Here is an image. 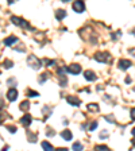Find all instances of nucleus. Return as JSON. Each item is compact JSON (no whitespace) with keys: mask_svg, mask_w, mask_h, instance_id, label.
<instances>
[{"mask_svg":"<svg viewBox=\"0 0 135 151\" xmlns=\"http://www.w3.org/2000/svg\"><path fill=\"white\" fill-rule=\"evenodd\" d=\"M131 132H132V136H135V128H134V130L131 131Z\"/></svg>","mask_w":135,"mask_h":151,"instance_id":"obj_29","label":"nucleus"},{"mask_svg":"<svg viewBox=\"0 0 135 151\" xmlns=\"http://www.w3.org/2000/svg\"><path fill=\"white\" fill-rule=\"evenodd\" d=\"M27 138H29V140L31 143H34L37 140V135H31V132H27Z\"/></svg>","mask_w":135,"mask_h":151,"instance_id":"obj_19","label":"nucleus"},{"mask_svg":"<svg viewBox=\"0 0 135 151\" xmlns=\"http://www.w3.org/2000/svg\"><path fill=\"white\" fill-rule=\"evenodd\" d=\"M107 136V132H101L100 133V138H105Z\"/></svg>","mask_w":135,"mask_h":151,"instance_id":"obj_26","label":"nucleus"},{"mask_svg":"<svg viewBox=\"0 0 135 151\" xmlns=\"http://www.w3.org/2000/svg\"><path fill=\"white\" fill-rule=\"evenodd\" d=\"M73 10H75L76 12H78V14L84 12V10H85L84 1H75V3H73Z\"/></svg>","mask_w":135,"mask_h":151,"instance_id":"obj_5","label":"nucleus"},{"mask_svg":"<svg viewBox=\"0 0 135 151\" xmlns=\"http://www.w3.org/2000/svg\"><path fill=\"white\" fill-rule=\"evenodd\" d=\"M66 101L69 103V104H72V105H77V107L81 104V101H80L78 98L73 97V96H69V97H66Z\"/></svg>","mask_w":135,"mask_h":151,"instance_id":"obj_10","label":"nucleus"},{"mask_svg":"<svg viewBox=\"0 0 135 151\" xmlns=\"http://www.w3.org/2000/svg\"><path fill=\"white\" fill-rule=\"evenodd\" d=\"M65 16H66V12H65L64 10H57V12H56V18H57L58 20H62Z\"/></svg>","mask_w":135,"mask_h":151,"instance_id":"obj_13","label":"nucleus"},{"mask_svg":"<svg viewBox=\"0 0 135 151\" xmlns=\"http://www.w3.org/2000/svg\"><path fill=\"white\" fill-rule=\"evenodd\" d=\"M117 65H119V69L126 70V69H128V67L131 66V61H130V60H120Z\"/></svg>","mask_w":135,"mask_h":151,"instance_id":"obj_7","label":"nucleus"},{"mask_svg":"<svg viewBox=\"0 0 135 151\" xmlns=\"http://www.w3.org/2000/svg\"><path fill=\"white\" fill-rule=\"evenodd\" d=\"M42 148H43L45 151H54L53 146H51L49 142H42Z\"/></svg>","mask_w":135,"mask_h":151,"instance_id":"obj_14","label":"nucleus"},{"mask_svg":"<svg viewBox=\"0 0 135 151\" xmlns=\"http://www.w3.org/2000/svg\"><path fill=\"white\" fill-rule=\"evenodd\" d=\"M1 151H8V147H7V146H6V147H4L3 150H1Z\"/></svg>","mask_w":135,"mask_h":151,"instance_id":"obj_28","label":"nucleus"},{"mask_svg":"<svg viewBox=\"0 0 135 151\" xmlns=\"http://www.w3.org/2000/svg\"><path fill=\"white\" fill-rule=\"evenodd\" d=\"M131 119H132V120H135V108H132V109H131Z\"/></svg>","mask_w":135,"mask_h":151,"instance_id":"obj_25","label":"nucleus"},{"mask_svg":"<svg viewBox=\"0 0 135 151\" xmlns=\"http://www.w3.org/2000/svg\"><path fill=\"white\" fill-rule=\"evenodd\" d=\"M95 151H110V148L107 146H103V144H99V146L95 147Z\"/></svg>","mask_w":135,"mask_h":151,"instance_id":"obj_17","label":"nucleus"},{"mask_svg":"<svg viewBox=\"0 0 135 151\" xmlns=\"http://www.w3.org/2000/svg\"><path fill=\"white\" fill-rule=\"evenodd\" d=\"M27 62H29L30 66L34 67L35 70H38L39 67H41V65H42V63H41V61H39L35 55H29V58H27Z\"/></svg>","mask_w":135,"mask_h":151,"instance_id":"obj_2","label":"nucleus"},{"mask_svg":"<svg viewBox=\"0 0 135 151\" xmlns=\"http://www.w3.org/2000/svg\"><path fill=\"white\" fill-rule=\"evenodd\" d=\"M3 66H4V67H7V69H8V67H11V66H12V61L6 60V61H4V63H3Z\"/></svg>","mask_w":135,"mask_h":151,"instance_id":"obj_20","label":"nucleus"},{"mask_svg":"<svg viewBox=\"0 0 135 151\" xmlns=\"http://www.w3.org/2000/svg\"><path fill=\"white\" fill-rule=\"evenodd\" d=\"M7 130L10 131L11 133H15V132H16V127H15V126H8V127H7Z\"/></svg>","mask_w":135,"mask_h":151,"instance_id":"obj_21","label":"nucleus"},{"mask_svg":"<svg viewBox=\"0 0 135 151\" xmlns=\"http://www.w3.org/2000/svg\"><path fill=\"white\" fill-rule=\"evenodd\" d=\"M20 122H22V124H23L25 127H29L30 123H31V116H30L29 113H27V115H25L23 117H22Z\"/></svg>","mask_w":135,"mask_h":151,"instance_id":"obj_11","label":"nucleus"},{"mask_svg":"<svg viewBox=\"0 0 135 151\" xmlns=\"http://www.w3.org/2000/svg\"><path fill=\"white\" fill-rule=\"evenodd\" d=\"M29 107H30L29 100H26V101H23L20 104V109H22V111H27V109H29Z\"/></svg>","mask_w":135,"mask_h":151,"instance_id":"obj_16","label":"nucleus"},{"mask_svg":"<svg viewBox=\"0 0 135 151\" xmlns=\"http://www.w3.org/2000/svg\"><path fill=\"white\" fill-rule=\"evenodd\" d=\"M95 60L99 62H108L110 61V54L108 53H96L95 54Z\"/></svg>","mask_w":135,"mask_h":151,"instance_id":"obj_3","label":"nucleus"},{"mask_svg":"<svg viewBox=\"0 0 135 151\" xmlns=\"http://www.w3.org/2000/svg\"><path fill=\"white\" fill-rule=\"evenodd\" d=\"M56 151H68V148H57Z\"/></svg>","mask_w":135,"mask_h":151,"instance_id":"obj_27","label":"nucleus"},{"mask_svg":"<svg viewBox=\"0 0 135 151\" xmlns=\"http://www.w3.org/2000/svg\"><path fill=\"white\" fill-rule=\"evenodd\" d=\"M73 150L75 151H82V144L78 143V142H76V143L73 144Z\"/></svg>","mask_w":135,"mask_h":151,"instance_id":"obj_18","label":"nucleus"},{"mask_svg":"<svg viewBox=\"0 0 135 151\" xmlns=\"http://www.w3.org/2000/svg\"><path fill=\"white\" fill-rule=\"evenodd\" d=\"M66 70L69 72V73H72V74H78L80 72H81V66L77 65V63H72V65L66 66Z\"/></svg>","mask_w":135,"mask_h":151,"instance_id":"obj_4","label":"nucleus"},{"mask_svg":"<svg viewBox=\"0 0 135 151\" xmlns=\"http://www.w3.org/2000/svg\"><path fill=\"white\" fill-rule=\"evenodd\" d=\"M86 108H88L91 112H96V111H99V105H97V104H88Z\"/></svg>","mask_w":135,"mask_h":151,"instance_id":"obj_15","label":"nucleus"},{"mask_svg":"<svg viewBox=\"0 0 135 151\" xmlns=\"http://www.w3.org/2000/svg\"><path fill=\"white\" fill-rule=\"evenodd\" d=\"M7 98L10 100V101H15L16 98H18V91L15 88H11L10 91L7 92Z\"/></svg>","mask_w":135,"mask_h":151,"instance_id":"obj_6","label":"nucleus"},{"mask_svg":"<svg viewBox=\"0 0 135 151\" xmlns=\"http://www.w3.org/2000/svg\"><path fill=\"white\" fill-rule=\"evenodd\" d=\"M61 136L64 138L65 140H72V132L69 130H65V131H62V133H61Z\"/></svg>","mask_w":135,"mask_h":151,"instance_id":"obj_12","label":"nucleus"},{"mask_svg":"<svg viewBox=\"0 0 135 151\" xmlns=\"http://www.w3.org/2000/svg\"><path fill=\"white\" fill-rule=\"evenodd\" d=\"M84 77H85V80H88V81H95L96 80V74L93 73L92 70H85L84 72Z\"/></svg>","mask_w":135,"mask_h":151,"instance_id":"obj_9","label":"nucleus"},{"mask_svg":"<svg viewBox=\"0 0 135 151\" xmlns=\"http://www.w3.org/2000/svg\"><path fill=\"white\" fill-rule=\"evenodd\" d=\"M46 76L47 74H42V76H39V84H43V82H45V81H46Z\"/></svg>","mask_w":135,"mask_h":151,"instance_id":"obj_23","label":"nucleus"},{"mask_svg":"<svg viewBox=\"0 0 135 151\" xmlns=\"http://www.w3.org/2000/svg\"><path fill=\"white\" fill-rule=\"evenodd\" d=\"M11 22H12L14 25H16V26H20V27H23V28H27V30H32V28L30 27V25H29V23H27V22L25 20V19L18 18V16H11Z\"/></svg>","mask_w":135,"mask_h":151,"instance_id":"obj_1","label":"nucleus"},{"mask_svg":"<svg viewBox=\"0 0 135 151\" xmlns=\"http://www.w3.org/2000/svg\"><path fill=\"white\" fill-rule=\"evenodd\" d=\"M27 95H29L30 97H32V96H38V93L34 92V91H29V92H27Z\"/></svg>","mask_w":135,"mask_h":151,"instance_id":"obj_24","label":"nucleus"},{"mask_svg":"<svg viewBox=\"0 0 135 151\" xmlns=\"http://www.w3.org/2000/svg\"><path fill=\"white\" fill-rule=\"evenodd\" d=\"M96 127H97V122H93V123L89 126V131H95L96 130Z\"/></svg>","mask_w":135,"mask_h":151,"instance_id":"obj_22","label":"nucleus"},{"mask_svg":"<svg viewBox=\"0 0 135 151\" xmlns=\"http://www.w3.org/2000/svg\"><path fill=\"white\" fill-rule=\"evenodd\" d=\"M1 107H3V101H1V100H0V108H1Z\"/></svg>","mask_w":135,"mask_h":151,"instance_id":"obj_30","label":"nucleus"},{"mask_svg":"<svg viewBox=\"0 0 135 151\" xmlns=\"http://www.w3.org/2000/svg\"><path fill=\"white\" fill-rule=\"evenodd\" d=\"M0 123H1V120H0Z\"/></svg>","mask_w":135,"mask_h":151,"instance_id":"obj_31","label":"nucleus"},{"mask_svg":"<svg viewBox=\"0 0 135 151\" xmlns=\"http://www.w3.org/2000/svg\"><path fill=\"white\" fill-rule=\"evenodd\" d=\"M15 42H18V38H16L15 35H10V37H7V38L4 39V45H6V46L14 45Z\"/></svg>","mask_w":135,"mask_h":151,"instance_id":"obj_8","label":"nucleus"}]
</instances>
